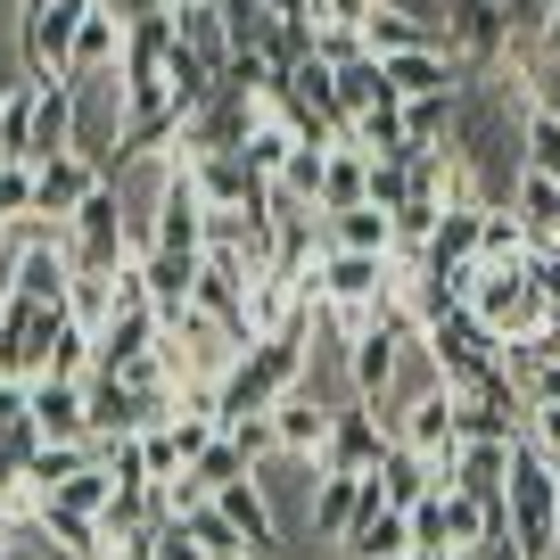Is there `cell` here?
Segmentation results:
<instances>
[{
  "label": "cell",
  "mask_w": 560,
  "mask_h": 560,
  "mask_svg": "<svg viewBox=\"0 0 560 560\" xmlns=\"http://www.w3.org/2000/svg\"><path fill=\"white\" fill-rule=\"evenodd\" d=\"M454 298L470 305L503 347H511V338H536L544 314H552V298L527 280V264H470V272H454Z\"/></svg>",
  "instance_id": "obj_1"
},
{
  "label": "cell",
  "mask_w": 560,
  "mask_h": 560,
  "mask_svg": "<svg viewBox=\"0 0 560 560\" xmlns=\"http://www.w3.org/2000/svg\"><path fill=\"white\" fill-rule=\"evenodd\" d=\"M511 50H520V18H511V0H454V9H445V58H454L470 83L503 74Z\"/></svg>",
  "instance_id": "obj_2"
},
{
  "label": "cell",
  "mask_w": 560,
  "mask_h": 560,
  "mask_svg": "<svg viewBox=\"0 0 560 560\" xmlns=\"http://www.w3.org/2000/svg\"><path fill=\"white\" fill-rule=\"evenodd\" d=\"M387 280H396V264H387V256H363V247H322V264L305 272L298 298L330 305V314L347 322V314H371V305L387 298Z\"/></svg>",
  "instance_id": "obj_3"
},
{
  "label": "cell",
  "mask_w": 560,
  "mask_h": 560,
  "mask_svg": "<svg viewBox=\"0 0 560 560\" xmlns=\"http://www.w3.org/2000/svg\"><path fill=\"white\" fill-rule=\"evenodd\" d=\"M429 354H438V371H445V387H478L487 371H503V338L487 330V322L470 314V305H445L438 322H429Z\"/></svg>",
  "instance_id": "obj_4"
},
{
  "label": "cell",
  "mask_w": 560,
  "mask_h": 560,
  "mask_svg": "<svg viewBox=\"0 0 560 560\" xmlns=\"http://www.w3.org/2000/svg\"><path fill=\"white\" fill-rule=\"evenodd\" d=\"M387 445H396V429L380 420V404L371 396H347L330 412V445H322V470H347V478H371L387 462Z\"/></svg>",
  "instance_id": "obj_5"
},
{
  "label": "cell",
  "mask_w": 560,
  "mask_h": 560,
  "mask_svg": "<svg viewBox=\"0 0 560 560\" xmlns=\"http://www.w3.org/2000/svg\"><path fill=\"white\" fill-rule=\"evenodd\" d=\"M404 520H412V552H454V544L487 536V511H478V494H462V487H438L429 503L404 511Z\"/></svg>",
  "instance_id": "obj_6"
},
{
  "label": "cell",
  "mask_w": 560,
  "mask_h": 560,
  "mask_svg": "<svg viewBox=\"0 0 560 560\" xmlns=\"http://www.w3.org/2000/svg\"><path fill=\"white\" fill-rule=\"evenodd\" d=\"M182 165H190L198 198H207L214 214H240V207H264V198H272V182L247 174V158H231V149H182Z\"/></svg>",
  "instance_id": "obj_7"
},
{
  "label": "cell",
  "mask_w": 560,
  "mask_h": 560,
  "mask_svg": "<svg viewBox=\"0 0 560 560\" xmlns=\"http://www.w3.org/2000/svg\"><path fill=\"white\" fill-rule=\"evenodd\" d=\"M396 445H412V454H429L438 470H454L462 454V429H454V387H429V396H412L396 412Z\"/></svg>",
  "instance_id": "obj_8"
},
{
  "label": "cell",
  "mask_w": 560,
  "mask_h": 560,
  "mask_svg": "<svg viewBox=\"0 0 560 560\" xmlns=\"http://www.w3.org/2000/svg\"><path fill=\"white\" fill-rule=\"evenodd\" d=\"M100 182H107L100 165H91L83 149H67V158L34 165V214H42V223H74V207H83Z\"/></svg>",
  "instance_id": "obj_9"
},
{
  "label": "cell",
  "mask_w": 560,
  "mask_h": 560,
  "mask_svg": "<svg viewBox=\"0 0 560 560\" xmlns=\"http://www.w3.org/2000/svg\"><path fill=\"white\" fill-rule=\"evenodd\" d=\"M214 511H223V520L240 527V544H247L256 560H280V511H272V494L256 487V470H247V478H231V487L214 494Z\"/></svg>",
  "instance_id": "obj_10"
},
{
  "label": "cell",
  "mask_w": 560,
  "mask_h": 560,
  "mask_svg": "<svg viewBox=\"0 0 560 560\" xmlns=\"http://www.w3.org/2000/svg\"><path fill=\"white\" fill-rule=\"evenodd\" d=\"M165 347V314L158 305H116V314L100 322V371H132L140 354Z\"/></svg>",
  "instance_id": "obj_11"
},
{
  "label": "cell",
  "mask_w": 560,
  "mask_h": 560,
  "mask_svg": "<svg viewBox=\"0 0 560 560\" xmlns=\"http://www.w3.org/2000/svg\"><path fill=\"white\" fill-rule=\"evenodd\" d=\"M363 50L371 58H396V50H445V25L420 18V9H396V0H371L363 18Z\"/></svg>",
  "instance_id": "obj_12"
},
{
  "label": "cell",
  "mask_w": 560,
  "mask_h": 560,
  "mask_svg": "<svg viewBox=\"0 0 560 560\" xmlns=\"http://www.w3.org/2000/svg\"><path fill=\"white\" fill-rule=\"evenodd\" d=\"M380 67H387V91H396L404 107L412 100H445V91H470V74H462L445 50H396V58H380Z\"/></svg>",
  "instance_id": "obj_13"
},
{
  "label": "cell",
  "mask_w": 560,
  "mask_h": 560,
  "mask_svg": "<svg viewBox=\"0 0 560 560\" xmlns=\"http://www.w3.org/2000/svg\"><path fill=\"white\" fill-rule=\"evenodd\" d=\"M34 429H42V445H83L91 438L83 380H34Z\"/></svg>",
  "instance_id": "obj_14"
},
{
  "label": "cell",
  "mask_w": 560,
  "mask_h": 560,
  "mask_svg": "<svg viewBox=\"0 0 560 560\" xmlns=\"http://www.w3.org/2000/svg\"><path fill=\"white\" fill-rule=\"evenodd\" d=\"M330 412H338V404H322V396H280V404H272V438H280V454L322 462V445H330Z\"/></svg>",
  "instance_id": "obj_15"
},
{
  "label": "cell",
  "mask_w": 560,
  "mask_h": 560,
  "mask_svg": "<svg viewBox=\"0 0 560 560\" xmlns=\"http://www.w3.org/2000/svg\"><path fill=\"white\" fill-rule=\"evenodd\" d=\"M214 91H223V67H207V58H198L190 42L174 34V50H165V107H174V116L190 124L198 107L214 100Z\"/></svg>",
  "instance_id": "obj_16"
},
{
  "label": "cell",
  "mask_w": 560,
  "mask_h": 560,
  "mask_svg": "<svg viewBox=\"0 0 560 560\" xmlns=\"http://www.w3.org/2000/svg\"><path fill=\"white\" fill-rule=\"evenodd\" d=\"M116 67H124V18L107 9V0H91L83 34H74V67H67V83H83V74H116Z\"/></svg>",
  "instance_id": "obj_17"
},
{
  "label": "cell",
  "mask_w": 560,
  "mask_h": 560,
  "mask_svg": "<svg viewBox=\"0 0 560 560\" xmlns=\"http://www.w3.org/2000/svg\"><path fill=\"white\" fill-rule=\"evenodd\" d=\"M74 149V83H34V165Z\"/></svg>",
  "instance_id": "obj_18"
},
{
  "label": "cell",
  "mask_w": 560,
  "mask_h": 560,
  "mask_svg": "<svg viewBox=\"0 0 560 560\" xmlns=\"http://www.w3.org/2000/svg\"><path fill=\"white\" fill-rule=\"evenodd\" d=\"M511 214H520L527 247H560V182H544V174L520 165V182H511Z\"/></svg>",
  "instance_id": "obj_19"
},
{
  "label": "cell",
  "mask_w": 560,
  "mask_h": 560,
  "mask_svg": "<svg viewBox=\"0 0 560 560\" xmlns=\"http://www.w3.org/2000/svg\"><path fill=\"white\" fill-rule=\"evenodd\" d=\"M198 264H207V256H165V247H158V256H140V289H149V305H158L165 322L198 298Z\"/></svg>",
  "instance_id": "obj_20"
},
{
  "label": "cell",
  "mask_w": 560,
  "mask_h": 560,
  "mask_svg": "<svg viewBox=\"0 0 560 560\" xmlns=\"http://www.w3.org/2000/svg\"><path fill=\"white\" fill-rule=\"evenodd\" d=\"M363 198H371V158L354 149V140H338L330 165H322V198H314V214H347V207H363Z\"/></svg>",
  "instance_id": "obj_21"
},
{
  "label": "cell",
  "mask_w": 560,
  "mask_h": 560,
  "mask_svg": "<svg viewBox=\"0 0 560 560\" xmlns=\"http://www.w3.org/2000/svg\"><path fill=\"white\" fill-rule=\"evenodd\" d=\"M322 240L330 247H363V256H396V214L387 207H347V214H322Z\"/></svg>",
  "instance_id": "obj_22"
},
{
  "label": "cell",
  "mask_w": 560,
  "mask_h": 560,
  "mask_svg": "<svg viewBox=\"0 0 560 560\" xmlns=\"http://www.w3.org/2000/svg\"><path fill=\"white\" fill-rule=\"evenodd\" d=\"M371 478H380V494H387L396 511H412V503H429V494H438V462L412 454V445H387V462H380Z\"/></svg>",
  "instance_id": "obj_23"
},
{
  "label": "cell",
  "mask_w": 560,
  "mask_h": 560,
  "mask_svg": "<svg viewBox=\"0 0 560 560\" xmlns=\"http://www.w3.org/2000/svg\"><path fill=\"white\" fill-rule=\"evenodd\" d=\"M354 503H363V478L322 470V478H314V511H305V527H314L322 544H338V536L354 527Z\"/></svg>",
  "instance_id": "obj_24"
},
{
  "label": "cell",
  "mask_w": 560,
  "mask_h": 560,
  "mask_svg": "<svg viewBox=\"0 0 560 560\" xmlns=\"http://www.w3.org/2000/svg\"><path fill=\"white\" fill-rule=\"evenodd\" d=\"M214 9H223L231 58H272V42H280V18L264 9V0H214Z\"/></svg>",
  "instance_id": "obj_25"
},
{
  "label": "cell",
  "mask_w": 560,
  "mask_h": 560,
  "mask_svg": "<svg viewBox=\"0 0 560 560\" xmlns=\"http://www.w3.org/2000/svg\"><path fill=\"white\" fill-rule=\"evenodd\" d=\"M174 34L190 42L207 67H231V34H223V9H214V0H174Z\"/></svg>",
  "instance_id": "obj_26"
},
{
  "label": "cell",
  "mask_w": 560,
  "mask_h": 560,
  "mask_svg": "<svg viewBox=\"0 0 560 560\" xmlns=\"http://www.w3.org/2000/svg\"><path fill=\"white\" fill-rule=\"evenodd\" d=\"M298 149H305V140L289 132V124L272 116V107H264V124H256V132H247V149H240V158H247V174L280 182V174H289V158H298Z\"/></svg>",
  "instance_id": "obj_27"
},
{
  "label": "cell",
  "mask_w": 560,
  "mask_h": 560,
  "mask_svg": "<svg viewBox=\"0 0 560 560\" xmlns=\"http://www.w3.org/2000/svg\"><path fill=\"white\" fill-rule=\"evenodd\" d=\"M520 165L544 182H560V116L552 107H520Z\"/></svg>",
  "instance_id": "obj_28"
},
{
  "label": "cell",
  "mask_w": 560,
  "mask_h": 560,
  "mask_svg": "<svg viewBox=\"0 0 560 560\" xmlns=\"http://www.w3.org/2000/svg\"><path fill=\"white\" fill-rule=\"evenodd\" d=\"M91 462H100V445H91V438H83V445H42V454L25 462V487H34V494H58L74 470H91Z\"/></svg>",
  "instance_id": "obj_29"
},
{
  "label": "cell",
  "mask_w": 560,
  "mask_h": 560,
  "mask_svg": "<svg viewBox=\"0 0 560 560\" xmlns=\"http://www.w3.org/2000/svg\"><path fill=\"white\" fill-rule=\"evenodd\" d=\"M527 256H536V247H527L511 198H503V207H487V223H478V264H527Z\"/></svg>",
  "instance_id": "obj_30"
},
{
  "label": "cell",
  "mask_w": 560,
  "mask_h": 560,
  "mask_svg": "<svg viewBox=\"0 0 560 560\" xmlns=\"http://www.w3.org/2000/svg\"><path fill=\"white\" fill-rule=\"evenodd\" d=\"M380 100H396V91H387V67L380 58H347V67H338V107H347V116H363V107H380Z\"/></svg>",
  "instance_id": "obj_31"
},
{
  "label": "cell",
  "mask_w": 560,
  "mask_h": 560,
  "mask_svg": "<svg viewBox=\"0 0 560 560\" xmlns=\"http://www.w3.org/2000/svg\"><path fill=\"white\" fill-rule=\"evenodd\" d=\"M116 272H124V264H116ZM116 272H74V289H67V314L83 322L91 338H100V322L116 314Z\"/></svg>",
  "instance_id": "obj_32"
},
{
  "label": "cell",
  "mask_w": 560,
  "mask_h": 560,
  "mask_svg": "<svg viewBox=\"0 0 560 560\" xmlns=\"http://www.w3.org/2000/svg\"><path fill=\"white\" fill-rule=\"evenodd\" d=\"M34 223V165H0V231Z\"/></svg>",
  "instance_id": "obj_33"
},
{
  "label": "cell",
  "mask_w": 560,
  "mask_h": 560,
  "mask_svg": "<svg viewBox=\"0 0 560 560\" xmlns=\"http://www.w3.org/2000/svg\"><path fill=\"white\" fill-rule=\"evenodd\" d=\"M58 503H74V511H91V520H100V511L116 503V478H107L100 462H91V470H74L67 487H58Z\"/></svg>",
  "instance_id": "obj_34"
},
{
  "label": "cell",
  "mask_w": 560,
  "mask_h": 560,
  "mask_svg": "<svg viewBox=\"0 0 560 560\" xmlns=\"http://www.w3.org/2000/svg\"><path fill=\"white\" fill-rule=\"evenodd\" d=\"M527 445L560 470V404H527Z\"/></svg>",
  "instance_id": "obj_35"
},
{
  "label": "cell",
  "mask_w": 560,
  "mask_h": 560,
  "mask_svg": "<svg viewBox=\"0 0 560 560\" xmlns=\"http://www.w3.org/2000/svg\"><path fill=\"white\" fill-rule=\"evenodd\" d=\"M314 58H330V67L363 58V25H314Z\"/></svg>",
  "instance_id": "obj_36"
},
{
  "label": "cell",
  "mask_w": 560,
  "mask_h": 560,
  "mask_svg": "<svg viewBox=\"0 0 560 560\" xmlns=\"http://www.w3.org/2000/svg\"><path fill=\"white\" fill-rule=\"evenodd\" d=\"M158 560H214V552H207L182 520H165V527H158Z\"/></svg>",
  "instance_id": "obj_37"
},
{
  "label": "cell",
  "mask_w": 560,
  "mask_h": 560,
  "mask_svg": "<svg viewBox=\"0 0 560 560\" xmlns=\"http://www.w3.org/2000/svg\"><path fill=\"white\" fill-rule=\"evenodd\" d=\"M527 280H536L544 298L560 305V247H536V256H527Z\"/></svg>",
  "instance_id": "obj_38"
},
{
  "label": "cell",
  "mask_w": 560,
  "mask_h": 560,
  "mask_svg": "<svg viewBox=\"0 0 560 560\" xmlns=\"http://www.w3.org/2000/svg\"><path fill=\"white\" fill-rule=\"evenodd\" d=\"M536 50L560 58V0H544V18H536Z\"/></svg>",
  "instance_id": "obj_39"
},
{
  "label": "cell",
  "mask_w": 560,
  "mask_h": 560,
  "mask_svg": "<svg viewBox=\"0 0 560 560\" xmlns=\"http://www.w3.org/2000/svg\"><path fill=\"white\" fill-rule=\"evenodd\" d=\"M107 560H158V536H116V544H107Z\"/></svg>",
  "instance_id": "obj_40"
},
{
  "label": "cell",
  "mask_w": 560,
  "mask_h": 560,
  "mask_svg": "<svg viewBox=\"0 0 560 560\" xmlns=\"http://www.w3.org/2000/svg\"><path fill=\"white\" fill-rule=\"evenodd\" d=\"M387 560H412V552H387Z\"/></svg>",
  "instance_id": "obj_41"
}]
</instances>
